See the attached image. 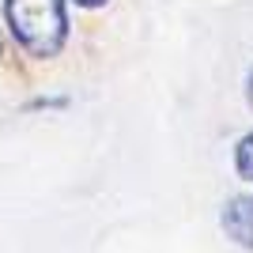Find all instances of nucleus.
Returning <instances> with one entry per match:
<instances>
[{
  "label": "nucleus",
  "mask_w": 253,
  "mask_h": 253,
  "mask_svg": "<svg viewBox=\"0 0 253 253\" xmlns=\"http://www.w3.org/2000/svg\"><path fill=\"white\" fill-rule=\"evenodd\" d=\"M223 227L238 246L253 250V197H231L223 208Z\"/></svg>",
  "instance_id": "2"
},
{
  "label": "nucleus",
  "mask_w": 253,
  "mask_h": 253,
  "mask_svg": "<svg viewBox=\"0 0 253 253\" xmlns=\"http://www.w3.org/2000/svg\"><path fill=\"white\" fill-rule=\"evenodd\" d=\"M76 4H84V8H98V4H106V0H76Z\"/></svg>",
  "instance_id": "5"
},
{
  "label": "nucleus",
  "mask_w": 253,
  "mask_h": 253,
  "mask_svg": "<svg viewBox=\"0 0 253 253\" xmlns=\"http://www.w3.org/2000/svg\"><path fill=\"white\" fill-rule=\"evenodd\" d=\"M246 95H250V106H253V68H250V80H246Z\"/></svg>",
  "instance_id": "4"
},
{
  "label": "nucleus",
  "mask_w": 253,
  "mask_h": 253,
  "mask_svg": "<svg viewBox=\"0 0 253 253\" xmlns=\"http://www.w3.org/2000/svg\"><path fill=\"white\" fill-rule=\"evenodd\" d=\"M234 167H238V174H242L246 181H253V132L242 136V144L234 151Z\"/></svg>",
  "instance_id": "3"
},
{
  "label": "nucleus",
  "mask_w": 253,
  "mask_h": 253,
  "mask_svg": "<svg viewBox=\"0 0 253 253\" xmlns=\"http://www.w3.org/2000/svg\"><path fill=\"white\" fill-rule=\"evenodd\" d=\"M11 34L34 57H57L68 34L64 0H4Z\"/></svg>",
  "instance_id": "1"
}]
</instances>
